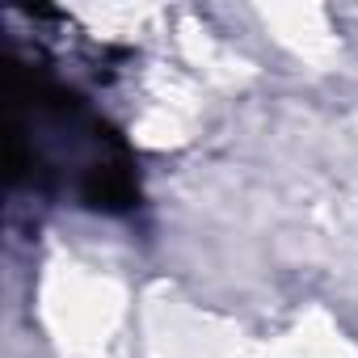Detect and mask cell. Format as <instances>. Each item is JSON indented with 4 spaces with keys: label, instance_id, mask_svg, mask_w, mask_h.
I'll list each match as a JSON object with an SVG mask.
<instances>
[{
    "label": "cell",
    "instance_id": "1",
    "mask_svg": "<svg viewBox=\"0 0 358 358\" xmlns=\"http://www.w3.org/2000/svg\"><path fill=\"white\" fill-rule=\"evenodd\" d=\"M9 177L38 194H68L72 203L122 215L139 207L135 156L122 135L55 76L9 59Z\"/></svg>",
    "mask_w": 358,
    "mask_h": 358
}]
</instances>
